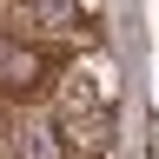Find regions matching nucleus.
Listing matches in <instances>:
<instances>
[{
  "mask_svg": "<svg viewBox=\"0 0 159 159\" xmlns=\"http://www.w3.org/2000/svg\"><path fill=\"white\" fill-rule=\"evenodd\" d=\"M60 139H66L73 159H106L113 152V133H119V106H113V86L99 66H66L53 80V99H47Z\"/></svg>",
  "mask_w": 159,
  "mask_h": 159,
  "instance_id": "nucleus-1",
  "label": "nucleus"
},
{
  "mask_svg": "<svg viewBox=\"0 0 159 159\" xmlns=\"http://www.w3.org/2000/svg\"><path fill=\"white\" fill-rule=\"evenodd\" d=\"M47 80H53L47 53H40L27 33L0 27V99H33V93H47Z\"/></svg>",
  "mask_w": 159,
  "mask_h": 159,
  "instance_id": "nucleus-2",
  "label": "nucleus"
},
{
  "mask_svg": "<svg viewBox=\"0 0 159 159\" xmlns=\"http://www.w3.org/2000/svg\"><path fill=\"white\" fill-rule=\"evenodd\" d=\"M7 152L13 159H73L47 106H13L7 113Z\"/></svg>",
  "mask_w": 159,
  "mask_h": 159,
  "instance_id": "nucleus-3",
  "label": "nucleus"
},
{
  "mask_svg": "<svg viewBox=\"0 0 159 159\" xmlns=\"http://www.w3.org/2000/svg\"><path fill=\"white\" fill-rule=\"evenodd\" d=\"M27 27H40L47 40H80L93 27V0H20Z\"/></svg>",
  "mask_w": 159,
  "mask_h": 159,
  "instance_id": "nucleus-4",
  "label": "nucleus"
}]
</instances>
